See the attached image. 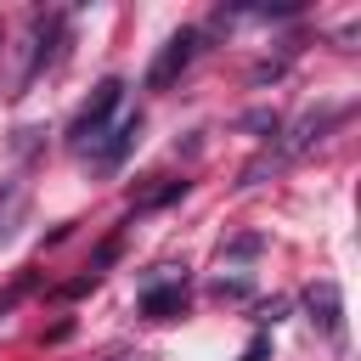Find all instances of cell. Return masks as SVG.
Wrapping results in <instances>:
<instances>
[{
	"instance_id": "cell-8",
	"label": "cell",
	"mask_w": 361,
	"mask_h": 361,
	"mask_svg": "<svg viewBox=\"0 0 361 361\" xmlns=\"http://www.w3.org/2000/svg\"><path fill=\"white\" fill-rule=\"evenodd\" d=\"M107 361H141V355H107Z\"/></svg>"
},
{
	"instance_id": "cell-1",
	"label": "cell",
	"mask_w": 361,
	"mask_h": 361,
	"mask_svg": "<svg viewBox=\"0 0 361 361\" xmlns=\"http://www.w3.org/2000/svg\"><path fill=\"white\" fill-rule=\"evenodd\" d=\"M118 96H124V79H102V85L90 90V102L79 107V118L68 124V147H73L79 158H96V147L107 141L113 113H118Z\"/></svg>"
},
{
	"instance_id": "cell-3",
	"label": "cell",
	"mask_w": 361,
	"mask_h": 361,
	"mask_svg": "<svg viewBox=\"0 0 361 361\" xmlns=\"http://www.w3.org/2000/svg\"><path fill=\"white\" fill-rule=\"evenodd\" d=\"M305 310H310V322H316L327 338H344V299H338V282H316V288L305 293Z\"/></svg>"
},
{
	"instance_id": "cell-5",
	"label": "cell",
	"mask_w": 361,
	"mask_h": 361,
	"mask_svg": "<svg viewBox=\"0 0 361 361\" xmlns=\"http://www.w3.org/2000/svg\"><path fill=\"white\" fill-rule=\"evenodd\" d=\"M180 305H186L180 282H175V288H147V293H141V310L158 316V322H164V316H180Z\"/></svg>"
},
{
	"instance_id": "cell-7",
	"label": "cell",
	"mask_w": 361,
	"mask_h": 361,
	"mask_svg": "<svg viewBox=\"0 0 361 361\" xmlns=\"http://www.w3.org/2000/svg\"><path fill=\"white\" fill-rule=\"evenodd\" d=\"M243 124H248V130H276V113H248Z\"/></svg>"
},
{
	"instance_id": "cell-4",
	"label": "cell",
	"mask_w": 361,
	"mask_h": 361,
	"mask_svg": "<svg viewBox=\"0 0 361 361\" xmlns=\"http://www.w3.org/2000/svg\"><path fill=\"white\" fill-rule=\"evenodd\" d=\"M135 135H141V118H135V113H130V118H118V124L107 130V141L96 147V169H118V164H124V152L135 147Z\"/></svg>"
},
{
	"instance_id": "cell-2",
	"label": "cell",
	"mask_w": 361,
	"mask_h": 361,
	"mask_svg": "<svg viewBox=\"0 0 361 361\" xmlns=\"http://www.w3.org/2000/svg\"><path fill=\"white\" fill-rule=\"evenodd\" d=\"M197 51H203V34H197V28L169 34V39H164V51H158V62L147 68V85H152V90H169V85L197 62Z\"/></svg>"
},
{
	"instance_id": "cell-6",
	"label": "cell",
	"mask_w": 361,
	"mask_h": 361,
	"mask_svg": "<svg viewBox=\"0 0 361 361\" xmlns=\"http://www.w3.org/2000/svg\"><path fill=\"white\" fill-rule=\"evenodd\" d=\"M28 288H34V276H23L17 288H6V293H0V322H6V316H11V310H17L23 299H28Z\"/></svg>"
}]
</instances>
